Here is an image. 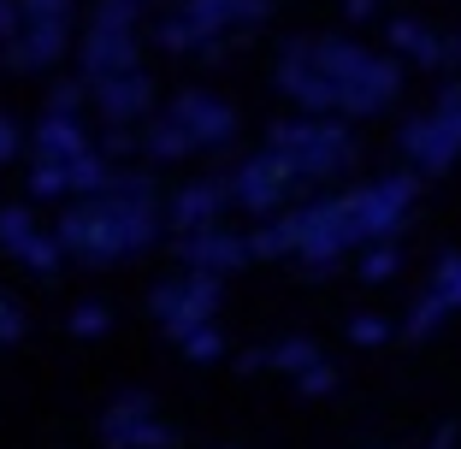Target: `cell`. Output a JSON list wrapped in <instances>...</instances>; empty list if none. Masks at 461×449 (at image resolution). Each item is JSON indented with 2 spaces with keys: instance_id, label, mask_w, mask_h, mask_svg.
Wrapping results in <instances>:
<instances>
[{
  "instance_id": "1",
  "label": "cell",
  "mask_w": 461,
  "mask_h": 449,
  "mask_svg": "<svg viewBox=\"0 0 461 449\" xmlns=\"http://www.w3.org/2000/svg\"><path fill=\"white\" fill-rule=\"evenodd\" d=\"M349 13H355V18H366V13H379V0H349Z\"/></svg>"
},
{
  "instance_id": "2",
  "label": "cell",
  "mask_w": 461,
  "mask_h": 449,
  "mask_svg": "<svg viewBox=\"0 0 461 449\" xmlns=\"http://www.w3.org/2000/svg\"><path fill=\"white\" fill-rule=\"evenodd\" d=\"M0 30H13V6L6 0H0Z\"/></svg>"
}]
</instances>
